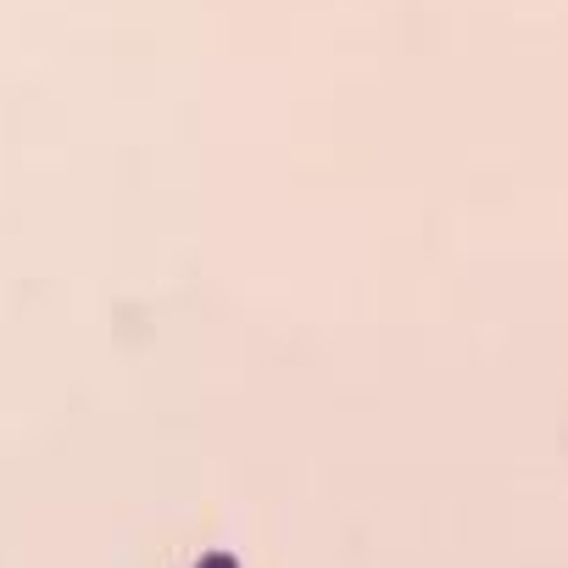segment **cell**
<instances>
[{
  "label": "cell",
  "instance_id": "cell-1",
  "mask_svg": "<svg viewBox=\"0 0 568 568\" xmlns=\"http://www.w3.org/2000/svg\"><path fill=\"white\" fill-rule=\"evenodd\" d=\"M195 568H240V562H234V557H229V551H206V557H201V562H195Z\"/></svg>",
  "mask_w": 568,
  "mask_h": 568
}]
</instances>
